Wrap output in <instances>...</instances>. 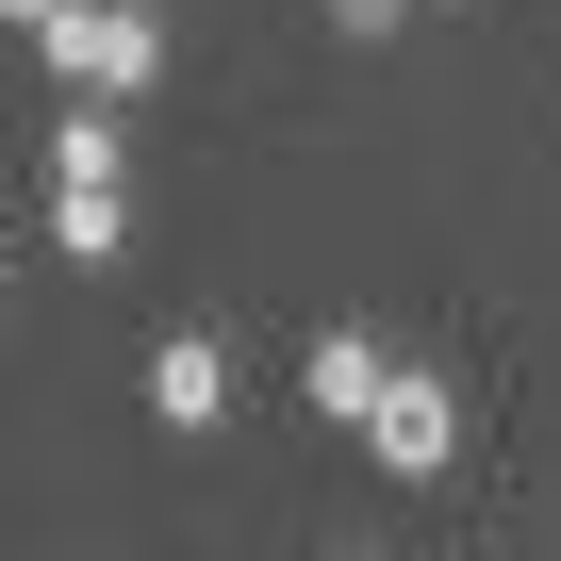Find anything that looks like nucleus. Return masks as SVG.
I'll return each mask as SVG.
<instances>
[{"label": "nucleus", "mask_w": 561, "mask_h": 561, "mask_svg": "<svg viewBox=\"0 0 561 561\" xmlns=\"http://www.w3.org/2000/svg\"><path fill=\"white\" fill-rule=\"evenodd\" d=\"M34 50L67 67V100H149L165 83V18H149V0H67Z\"/></svg>", "instance_id": "obj_1"}, {"label": "nucleus", "mask_w": 561, "mask_h": 561, "mask_svg": "<svg viewBox=\"0 0 561 561\" xmlns=\"http://www.w3.org/2000/svg\"><path fill=\"white\" fill-rule=\"evenodd\" d=\"M364 446H380L397 479H446V446H462V380L397 364V380H380V413H364Z\"/></svg>", "instance_id": "obj_2"}, {"label": "nucleus", "mask_w": 561, "mask_h": 561, "mask_svg": "<svg viewBox=\"0 0 561 561\" xmlns=\"http://www.w3.org/2000/svg\"><path fill=\"white\" fill-rule=\"evenodd\" d=\"M149 430H231V347L215 331H165L149 347Z\"/></svg>", "instance_id": "obj_3"}, {"label": "nucleus", "mask_w": 561, "mask_h": 561, "mask_svg": "<svg viewBox=\"0 0 561 561\" xmlns=\"http://www.w3.org/2000/svg\"><path fill=\"white\" fill-rule=\"evenodd\" d=\"M50 248H67L83 280H116V264H133V182H50Z\"/></svg>", "instance_id": "obj_4"}, {"label": "nucleus", "mask_w": 561, "mask_h": 561, "mask_svg": "<svg viewBox=\"0 0 561 561\" xmlns=\"http://www.w3.org/2000/svg\"><path fill=\"white\" fill-rule=\"evenodd\" d=\"M380 380H397V347H380V331H314V364H298V397H314L331 430H364V413H380Z\"/></svg>", "instance_id": "obj_5"}, {"label": "nucleus", "mask_w": 561, "mask_h": 561, "mask_svg": "<svg viewBox=\"0 0 561 561\" xmlns=\"http://www.w3.org/2000/svg\"><path fill=\"white\" fill-rule=\"evenodd\" d=\"M50 182H133V133H116V100H67V116H50Z\"/></svg>", "instance_id": "obj_6"}, {"label": "nucleus", "mask_w": 561, "mask_h": 561, "mask_svg": "<svg viewBox=\"0 0 561 561\" xmlns=\"http://www.w3.org/2000/svg\"><path fill=\"white\" fill-rule=\"evenodd\" d=\"M331 18H347V34H397V18H413V0H331Z\"/></svg>", "instance_id": "obj_7"}, {"label": "nucleus", "mask_w": 561, "mask_h": 561, "mask_svg": "<svg viewBox=\"0 0 561 561\" xmlns=\"http://www.w3.org/2000/svg\"><path fill=\"white\" fill-rule=\"evenodd\" d=\"M0 18H18V34H50V18H67V0H0Z\"/></svg>", "instance_id": "obj_8"}, {"label": "nucleus", "mask_w": 561, "mask_h": 561, "mask_svg": "<svg viewBox=\"0 0 561 561\" xmlns=\"http://www.w3.org/2000/svg\"><path fill=\"white\" fill-rule=\"evenodd\" d=\"M347 561H364V545H347Z\"/></svg>", "instance_id": "obj_9"}]
</instances>
